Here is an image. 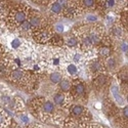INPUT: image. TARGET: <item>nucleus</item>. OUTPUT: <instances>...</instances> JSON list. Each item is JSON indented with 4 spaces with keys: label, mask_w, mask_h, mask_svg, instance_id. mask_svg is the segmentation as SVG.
Segmentation results:
<instances>
[{
    "label": "nucleus",
    "mask_w": 128,
    "mask_h": 128,
    "mask_svg": "<svg viewBox=\"0 0 128 128\" xmlns=\"http://www.w3.org/2000/svg\"><path fill=\"white\" fill-rule=\"evenodd\" d=\"M71 32L78 38V48L84 53L94 50L95 47L100 43L102 37L106 34L104 25L100 22L92 24L82 23L75 26Z\"/></svg>",
    "instance_id": "obj_1"
},
{
    "label": "nucleus",
    "mask_w": 128,
    "mask_h": 128,
    "mask_svg": "<svg viewBox=\"0 0 128 128\" xmlns=\"http://www.w3.org/2000/svg\"><path fill=\"white\" fill-rule=\"evenodd\" d=\"M27 108L29 113L42 123H51L52 115L56 111V106L52 100L43 96L32 98L28 102Z\"/></svg>",
    "instance_id": "obj_2"
},
{
    "label": "nucleus",
    "mask_w": 128,
    "mask_h": 128,
    "mask_svg": "<svg viewBox=\"0 0 128 128\" xmlns=\"http://www.w3.org/2000/svg\"><path fill=\"white\" fill-rule=\"evenodd\" d=\"M92 121L91 112L81 104L74 102L68 110V114L64 120V128H80L83 124Z\"/></svg>",
    "instance_id": "obj_3"
},
{
    "label": "nucleus",
    "mask_w": 128,
    "mask_h": 128,
    "mask_svg": "<svg viewBox=\"0 0 128 128\" xmlns=\"http://www.w3.org/2000/svg\"><path fill=\"white\" fill-rule=\"evenodd\" d=\"M30 6L25 3H14L7 16L5 18L4 25L9 30L14 32L28 18Z\"/></svg>",
    "instance_id": "obj_4"
},
{
    "label": "nucleus",
    "mask_w": 128,
    "mask_h": 128,
    "mask_svg": "<svg viewBox=\"0 0 128 128\" xmlns=\"http://www.w3.org/2000/svg\"><path fill=\"white\" fill-rule=\"evenodd\" d=\"M69 93L72 96L74 102L85 104L88 100V86L86 82L81 78H75L71 81V88Z\"/></svg>",
    "instance_id": "obj_5"
},
{
    "label": "nucleus",
    "mask_w": 128,
    "mask_h": 128,
    "mask_svg": "<svg viewBox=\"0 0 128 128\" xmlns=\"http://www.w3.org/2000/svg\"><path fill=\"white\" fill-rule=\"evenodd\" d=\"M56 32L53 30V26L51 24H47L32 30L31 39L33 40L36 44L43 45L46 44L50 37L54 34Z\"/></svg>",
    "instance_id": "obj_6"
},
{
    "label": "nucleus",
    "mask_w": 128,
    "mask_h": 128,
    "mask_svg": "<svg viewBox=\"0 0 128 128\" xmlns=\"http://www.w3.org/2000/svg\"><path fill=\"white\" fill-rule=\"evenodd\" d=\"M113 82V76L112 74L104 73L100 75L91 78V86L96 92H108L109 87Z\"/></svg>",
    "instance_id": "obj_7"
},
{
    "label": "nucleus",
    "mask_w": 128,
    "mask_h": 128,
    "mask_svg": "<svg viewBox=\"0 0 128 128\" xmlns=\"http://www.w3.org/2000/svg\"><path fill=\"white\" fill-rule=\"evenodd\" d=\"M84 67H85V73H86L90 78H93L95 76L100 75V74L108 73L104 68L102 58H98V56H94L92 58L87 60Z\"/></svg>",
    "instance_id": "obj_8"
},
{
    "label": "nucleus",
    "mask_w": 128,
    "mask_h": 128,
    "mask_svg": "<svg viewBox=\"0 0 128 128\" xmlns=\"http://www.w3.org/2000/svg\"><path fill=\"white\" fill-rule=\"evenodd\" d=\"M52 102L54 104L56 108H60L68 112L71 104H74V100L69 92H62L60 90H58L52 95Z\"/></svg>",
    "instance_id": "obj_9"
},
{
    "label": "nucleus",
    "mask_w": 128,
    "mask_h": 128,
    "mask_svg": "<svg viewBox=\"0 0 128 128\" xmlns=\"http://www.w3.org/2000/svg\"><path fill=\"white\" fill-rule=\"evenodd\" d=\"M27 20H28V22L30 23L31 27L33 29L41 27V26H44V25H47V24H51L48 20V18L43 14L40 12L39 10H36L34 8H32V7H30Z\"/></svg>",
    "instance_id": "obj_10"
},
{
    "label": "nucleus",
    "mask_w": 128,
    "mask_h": 128,
    "mask_svg": "<svg viewBox=\"0 0 128 128\" xmlns=\"http://www.w3.org/2000/svg\"><path fill=\"white\" fill-rule=\"evenodd\" d=\"M119 106H117L114 100L111 98L110 96V93L109 91L108 92H104V98L102 100V112L104 113L106 116H108L109 118H114V117L118 114L119 112Z\"/></svg>",
    "instance_id": "obj_11"
},
{
    "label": "nucleus",
    "mask_w": 128,
    "mask_h": 128,
    "mask_svg": "<svg viewBox=\"0 0 128 128\" xmlns=\"http://www.w3.org/2000/svg\"><path fill=\"white\" fill-rule=\"evenodd\" d=\"M115 41H120L123 39H127V30L124 29L118 20L116 22L109 28V32H106Z\"/></svg>",
    "instance_id": "obj_12"
},
{
    "label": "nucleus",
    "mask_w": 128,
    "mask_h": 128,
    "mask_svg": "<svg viewBox=\"0 0 128 128\" xmlns=\"http://www.w3.org/2000/svg\"><path fill=\"white\" fill-rule=\"evenodd\" d=\"M102 60H104V68L109 74H115V72L118 70L120 66V58L118 54V51L108 58H102Z\"/></svg>",
    "instance_id": "obj_13"
},
{
    "label": "nucleus",
    "mask_w": 128,
    "mask_h": 128,
    "mask_svg": "<svg viewBox=\"0 0 128 128\" xmlns=\"http://www.w3.org/2000/svg\"><path fill=\"white\" fill-rule=\"evenodd\" d=\"M109 93H111V98L118 106H124L125 104H127L126 98L121 93L118 84H115L114 82H112V84L109 87Z\"/></svg>",
    "instance_id": "obj_14"
},
{
    "label": "nucleus",
    "mask_w": 128,
    "mask_h": 128,
    "mask_svg": "<svg viewBox=\"0 0 128 128\" xmlns=\"http://www.w3.org/2000/svg\"><path fill=\"white\" fill-rule=\"evenodd\" d=\"M113 121L115 125L118 128H128V106L125 104L124 106L119 109V112L114 118Z\"/></svg>",
    "instance_id": "obj_15"
},
{
    "label": "nucleus",
    "mask_w": 128,
    "mask_h": 128,
    "mask_svg": "<svg viewBox=\"0 0 128 128\" xmlns=\"http://www.w3.org/2000/svg\"><path fill=\"white\" fill-rule=\"evenodd\" d=\"M83 14L81 12V10L78 8L76 3L72 0V2L69 6L62 9V18H68V20H75L79 16H81Z\"/></svg>",
    "instance_id": "obj_16"
},
{
    "label": "nucleus",
    "mask_w": 128,
    "mask_h": 128,
    "mask_svg": "<svg viewBox=\"0 0 128 128\" xmlns=\"http://www.w3.org/2000/svg\"><path fill=\"white\" fill-rule=\"evenodd\" d=\"M118 45L117 46H110V45H102V44H98L96 47H95V56L98 58H108L114 53H116L118 51L117 49Z\"/></svg>",
    "instance_id": "obj_17"
},
{
    "label": "nucleus",
    "mask_w": 128,
    "mask_h": 128,
    "mask_svg": "<svg viewBox=\"0 0 128 128\" xmlns=\"http://www.w3.org/2000/svg\"><path fill=\"white\" fill-rule=\"evenodd\" d=\"M9 110H12L14 113H18V112H23L27 110V106L25 104V102L23 100V98L18 95H14L12 100L9 102V104L6 106Z\"/></svg>",
    "instance_id": "obj_18"
},
{
    "label": "nucleus",
    "mask_w": 128,
    "mask_h": 128,
    "mask_svg": "<svg viewBox=\"0 0 128 128\" xmlns=\"http://www.w3.org/2000/svg\"><path fill=\"white\" fill-rule=\"evenodd\" d=\"M78 45H79V40L72 32H70L66 36H64V45L62 47V49L78 48Z\"/></svg>",
    "instance_id": "obj_19"
},
{
    "label": "nucleus",
    "mask_w": 128,
    "mask_h": 128,
    "mask_svg": "<svg viewBox=\"0 0 128 128\" xmlns=\"http://www.w3.org/2000/svg\"><path fill=\"white\" fill-rule=\"evenodd\" d=\"M32 30H33V28L31 27L30 23L28 22V20H27L14 32H16V34L18 35V37L24 38V39H29V38H31Z\"/></svg>",
    "instance_id": "obj_20"
},
{
    "label": "nucleus",
    "mask_w": 128,
    "mask_h": 128,
    "mask_svg": "<svg viewBox=\"0 0 128 128\" xmlns=\"http://www.w3.org/2000/svg\"><path fill=\"white\" fill-rule=\"evenodd\" d=\"M12 4L14 3L10 0H1L0 1V24L4 25L5 18L7 16Z\"/></svg>",
    "instance_id": "obj_21"
},
{
    "label": "nucleus",
    "mask_w": 128,
    "mask_h": 128,
    "mask_svg": "<svg viewBox=\"0 0 128 128\" xmlns=\"http://www.w3.org/2000/svg\"><path fill=\"white\" fill-rule=\"evenodd\" d=\"M12 116L8 114L6 110L0 108V128H8L12 123Z\"/></svg>",
    "instance_id": "obj_22"
},
{
    "label": "nucleus",
    "mask_w": 128,
    "mask_h": 128,
    "mask_svg": "<svg viewBox=\"0 0 128 128\" xmlns=\"http://www.w3.org/2000/svg\"><path fill=\"white\" fill-rule=\"evenodd\" d=\"M65 71L67 73V75L69 76V78L71 79H75V78H79V74H80V69L77 65L73 62H68L66 67H65Z\"/></svg>",
    "instance_id": "obj_23"
},
{
    "label": "nucleus",
    "mask_w": 128,
    "mask_h": 128,
    "mask_svg": "<svg viewBox=\"0 0 128 128\" xmlns=\"http://www.w3.org/2000/svg\"><path fill=\"white\" fill-rule=\"evenodd\" d=\"M46 44L49 45V46H52V47H60V48H62V45H64V36L62 34L54 33L50 37V39L48 40V42Z\"/></svg>",
    "instance_id": "obj_24"
},
{
    "label": "nucleus",
    "mask_w": 128,
    "mask_h": 128,
    "mask_svg": "<svg viewBox=\"0 0 128 128\" xmlns=\"http://www.w3.org/2000/svg\"><path fill=\"white\" fill-rule=\"evenodd\" d=\"M115 77L119 83H127L128 81V68L127 66H123L115 72Z\"/></svg>",
    "instance_id": "obj_25"
},
{
    "label": "nucleus",
    "mask_w": 128,
    "mask_h": 128,
    "mask_svg": "<svg viewBox=\"0 0 128 128\" xmlns=\"http://www.w3.org/2000/svg\"><path fill=\"white\" fill-rule=\"evenodd\" d=\"M71 81H72L71 78H67L64 76V78L58 84V89L62 92H69V90L71 88Z\"/></svg>",
    "instance_id": "obj_26"
},
{
    "label": "nucleus",
    "mask_w": 128,
    "mask_h": 128,
    "mask_svg": "<svg viewBox=\"0 0 128 128\" xmlns=\"http://www.w3.org/2000/svg\"><path fill=\"white\" fill-rule=\"evenodd\" d=\"M64 78V74L60 71H52L49 74V81L52 84H56L58 85L60 83V81Z\"/></svg>",
    "instance_id": "obj_27"
},
{
    "label": "nucleus",
    "mask_w": 128,
    "mask_h": 128,
    "mask_svg": "<svg viewBox=\"0 0 128 128\" xmlns=\"http://www.w3.org/2000/svg\"><path fill=\"white\" fill-rule=\"evenodd\" d=\"M24 38H20V37H16L14 39H12V41H10V47H12L14 50L18 51L20 47H22L23 43H24V41H23Z\"/></svg>",
    "instance_id": "obj_28"
},
{
    "label": "nucleus",
    "mask_w": 128,
    "mask_h": 128,
    "mask_svg": "<svg viewBox=\"0 0 128 128\" xmlns=\"http://www.w3.org/2000/svg\"><path fill=\"white\" fill-rule=\"evenodd\" d=\"M119 22V24L124 28V29H126L127 30V28H128V18H127V9H124V10H122V12H120V16H119V20H117Z\"/></svg>",
    "instance_id": "obj_29"
},
{
    "label": "nucleus",
    "mask_w": 128,
    "mask_h": 128,
    "mask_svg": "<svg viewBox=\"0 0 128 128\" xmlns=\"http://www.w3.org/2000/svg\"><path fill=\"white\" fill-rule=\"evenodd\" d=\"M96 22H98V16L93 12L86 14V16L84 18V20H83L84 24H92V23H96Z\"/></svg>",
    "instance_id": "obj_30"
},
{
    "label": "nucleus",
    "mask_w": 128,
    "mask_h": 128,
    "mask_svg": "<svg viewBox=\"0 0 128 128\" xmlns=\"http://www.w3.org/2000/svg\"><path fill=\"white\" fill-rule=\"evenodd\" d=\"M16 116H18V118L20 119V121L22 122L23 124L28 125V124L30 123V118H29L28 114L26 113V111H23V112H18V113H16Z\"/></svg>",
    "instance_id": "obj_31"
},
{
    "label": "nucleus",
    "mask_w": 128,
    "mask_h": 128,
    "mask_svg": "<svg viewBox=\"0 0 128 128\" xmlns=\"http://www.w3.org/2000/svg\"><path fill=\"white\" fill-rule=\"evenodd\" d=\"M52 26H53V30H54V32H56V33H58V34H62V33H65V32H66L65 24L60 23V20H58V22H56V23H54Z\"/></svg>",
    "instance_id": "obj_32"
},
{
    "label": "nucleus",
    "mask_w": 128,
    "mask_h": 128,
    "mask_svg": "<svg viewBox=\"0 0 128 128\" xmlns=\"http://www.w3.org/2000/svg\"><path fill=\"white\" fill-rule=\"evenodd\" d=\"M117 45H119V49L124 53L127 56V51H128V43H127V39H123L119 41V44L117 43Z\"/></svg>",
    "instance_id": "obj_33"
},
{
    "label": "nucleus",
    "mask_w": 128,
    "mask_h": 128,
    "mask_svg": "<svg viewBox=\"0 0 128 128\" xmlns=\"http://www.w3.org/2000/svg\"><path fill=\"white\" fill-rule=\"evenodd\" d=\"M116 18L115 16H113L112 14H106V16H104V25L106 26V27H111L115 22H116Z\"/></svg>",
    "instance_id": "obj_34"
},
{
    "label": "nucleus",
    "mask_w": 128,
    "mask_h": 128,
    "mask_svg": "<svg viewBox=\"0 0 128 128\" xmlns=\"http://www.w3.org/2000/svg\"><path fill=\"white\" fill-rule=\"evenodd\" d=\"M26 128H47L44 124H40V123H29Z\"/></svg>",
    "instance_id": "obj_35"
},
{
    "label": "nucleus",
    "mask_w": 128,
    "mask_h": 128,
    "mask_svg": "<svg viewBox=\"0 0 128 128\" xmlns=\"http://www.w3.org/2000/svg\"><path fill=\"white\" fill-rule=\"evenodd\" d=\"M7 52H8V49L1 43V42H0V60H1Z\"/></svg>",
    "instance_id": "obj_36"
},
{
    "label": "nucleus",
    "mask_w": 128,
    "mask_h": 128,
    "mask_svg": "<svg viewBox=\"0 0 128 128\" xmlns=\"http://www.w3.org/2000/svg\"><path fill=\"white\" fill-rule=\"evenodd\" d=\"M8 128H20V126L18 124V123H16L14 121H12V125H10Z\"/></svg>",
    "instance_id": "obj_37"
},
{
    "label": "nucleus",
    "mask_w": 128,
    "mask_h": 128,
    "mask_svg": "<svg viewBox=\"0 0 128 128\" xmlns=\"http://www.w3.org/2000/svg\"><path fill=\"white\" fill-rule=\"evenodd\" d=\"M0 1H1V0H0Z\"/></svg>",
    "instance_id": "obj_38"
}]
</instances>
